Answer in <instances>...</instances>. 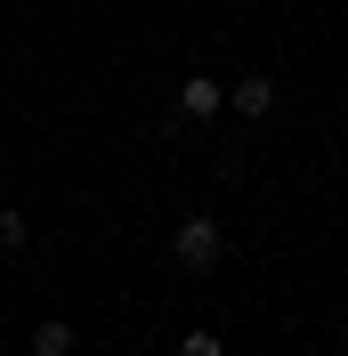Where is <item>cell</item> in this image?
Returning a JSON list of instances; mask_svg holds the SVG:
<instances>
[{"label": "cell", "mask_w": 348, "mask_h": 356, "mask_svg": "<svg viewBox=\"0 0 348 356\" xmlns=\"http://www.w3.org/2000/svg\"><path fill=\"white\" fill-rule=\"evenodd\" d=\"M171 259L187 267V275H211L219 259H227V235H219V219H178V235H171Z\"/></svg>", "instance_id": "obj_1"}, {"label": "cell", "mask_w": 348, "mask_h": 356, "mask_svg": "<svg viewBox=\"0 0 348 356\" xmlns=\"http://www.w3.org/2000/svg\"><path fill=\"white\" fill-rule=\"evenodd\" d=\"M219 106H227V89H219L211 73H187V81H178V113H187V122H211Z\"/></svg>", "instance_id": "obj_2"}, {"label": "cell", "mask_w": 348, "mask_h": 356, "mask_svg": "<svg viewBox=\"0 0 348 356\" xmlns=\"http://www.w3.org/2000/svg\"><path fill=\"white\" fill-rule=\"evenodd\" d=\"M227 106H235L243 122H267V113H276V81H267V73H251V81L227 89Z\"/></svg>", "instance_id": "obj_3"}, {"label": "cell", "mask_w": 348, "mask_h": 356, "mask_svg": "<svg viewBox=\"0 0 348 356\" xmlns=\"http://www.w3.org/2000/svg\"><path fill=\"white\" fill-rule=\"evenodd\" d=\"M65 348H73V324H65V316L33 324V356H65Z\"/></svg>", "instance_id": "obj_4"}, {"label": "cell", "mask_w": 348, "mask_h": 356, "mask_svg": "<svg viewBox=\"0 0 348 356\" xmlns=\"http://www.w3.org/2000/svg\"><path fill=\"white\" fill-rule=\"evenodd\" d=\"M33 243V227H24V211H8V202H0V251H24Z\"/></svg>", "instance_id": "obj_5"}]
</instances>
